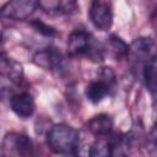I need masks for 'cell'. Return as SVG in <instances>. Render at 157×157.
<instances>
[{
  "instance_id": "6da1fadb",
  "label": "cell",
  "mask_w": 157,
  "mask_h": 157,
  "mask_svg": "<svg viewBox=\"0 0 157 157\" xmlns=\"http://www.w3.org/2000/svg\"><path fill=\"white\" fill-rule=\"evenodd\" d=\"M47 142L56 153H72L78 145V132L70 125L58 124L48 131Z\"/></svg>"
},
{
  "instance_id": "8fae6325",
  "label": "cell",
  "mask_w": 157,
  "mask_h": 157,
  "mask_svg": "<svg viewBox=\"0 0 157 157\" xmlns=\"http://www.w3.org/2000/svg\"><path fill=\"white\" fill-rule=\"evenodd\" d=\"M109 92V86L104 81H94L91 82L86 88V96L88 101L92 103L101 102Z\"/></svg>"
},
{
  "instance_id": "5b68a950",
  "label": "cell",
  "mask_w": 157,
  "mask_h": 157,
  "mask_svg": "<svg viewBox=\"0 0 157 157\" xmlns=\"http://www.w3.org/2000/svg\"><path fill=\"white\" fill-rule=\"evenodd\" d=\"M33 61H34V64H37L38 66H40L45 70L55 71L61 67L63 58H61L60 53H58L55 49L45 48L34 55Z\"/></svg>"
},
{
  "instance_id": "7c38bea8",
  "label": "cell",
  "mask_w": 157,
  "mask_h": 157,
  "mask_svg": "<svg viewBox=\"0 0 157 157\" xmlns=\"http://www.w3.org/2000/svg\"><path fill=\"white\" fill-rule=\"evenodd\" d=\"M113 155V145L107 139L97 140L90 151V157H112Z\"/></svg>"
},
{
  "instance_id": "52a82bcc",
  "label": "cell",
  "mask_w": 157,
  "mask_h": 157,
  "mask_svg": "<svg viewBox=\"0 0 157 157\" xmlns=\"http://www.w3.org/2000/svg\"><path fill=\"white\" fill-rule=\"evenodd\" d=\"M10 105L12 112L21 118H28L34 112V101L28 93L15 94L10 101Z\"/></svg>"
},
{
  "instance_id": "7a4b0ae2",
  "label": "cell",
  "mask_w": 157,
  "mask_h": 157,
  "mask_svg": "<svg viewBox=\"0 0 157 157\" xmlns=\"http://www.w3.org/2000/svg\"><path fill=\"white\" fill-rule=\"evenodd\" d=\"M38 7V2L33 0H12L0 7V18H10L22 21L28 18Z\"/></svg>"
},
{
  "instance_id": "30bf717a",
  "label": "cell",
  "mask_w": 157,
  "mask_h": 157,
  "mask_svg": "<svg viewBox=\"0 0 157 157\" xmlns=\"http://www.w3.org/2000/svg\"><path fill=\"white\" fill-rule=\"evenodd\" d=\"M38 6L49 13H70L74 10H76L75 1H59V0L39 1Z\"/></svg>"
},
{
  "instance_id": "9c48e42d",
  "label": "cell",
  "mask_w": 157,
  "mask_h": 157,
  "mask_svg": "<svg viewBox=\"0 0 157 157\" xmlns=\"http://www.w3.org/2000/svg\"><path fill=\"white\" fill-rule=\"evenodd\" d=\"M87 126L92 134L97 136H104L110 132L113 128V119L108 114H98L88 121Z\"/></svg>"
},
{
  "instance_id": "e0dca14e",
  "label": "cell",
  "mask_w": 157,
  "mask_h": 157,
  "mask_svg": "<svg viewBox=\"0 0 157 157\" xmlns=\"http://www.w3.org/2000/svg\"><path fill=\"white\" fill-rule=\"evenodd\" d=\"M0 157H4V156H0Z\"/></svg>"
},
{
  "instance_id": "ba28073f",
  "label": "cell",
  "mask_w": 157,
  "mask_h": 157,
  "mask_svg": "<svg viewBox=\"0 0 157 157\" xmlns=\"http://www.w3.org/2000/svg\"><path fill=\"white\" fill-rule=\"evenodd\" d=\"M0 74L13 82H21L23 77L22 65L12 58L0 55Z\"/></svg>"
},
{
  "instance_id": "4fadbf2b",
  "label": "cell",
  "mask_w": 157,
  "mask_h": 157,
  "mask_svg": "<svg viewBox=\"0 0 157 157\" xmlns=\"http://www.w3.org/2000/svg\"><path fill=\"white\" fill-rule=\"evenodd\" d=\"M109 45L112 48V52H113V55L115 59H120V58L125 56L129 52L128 44L121 38H119L118 36H114V34L109 37Z\"/></svg>"
},
{
  "instance_id": "9a60e30c",
  "label": "cell",
  "mask_w": 157,
  "mask_h": 157,
  "mask_svg": "<svg viewBox=\"0 0 157 157\" xmlns=\"http://www.w3.org/2000/svg\"><path fill=\"white\" fill-rule=\"evenodd\" d=\"M31 25H32V27H33L38 33H40V34H43V36H45V37H54V36L56 34V31H55L54 27L47 25L45 22H43V21H40V20H33V21L31 22Z\"/></svg>"
},
{
  "instance_id": "8992f818",
  "label": "cell",
  "mask_w": 157,
  "mask_h": 157,
  "mask_svg": "<svg viewBox=\"0 0 157 157\" xmlns=\"http://www.w3.org/2000/svg\"><path fill=\"white\" fill-rule=\"evenodd\" d=\"M91 48L90 34L85 31L77 29L74 31L67 39V52L70 55H80L85 54Z\"/></svg>"
},
{
  "instance_id": "3957f363",
  "label": "cell",
  "mask_w": 157,
  "mask_h": 157,
  "mask_svg": "<svg viewBox=\"0 0 157 157\" xmlns=\"http://www.w3.org/2000/svg\"><path fill=\"white\" fill-rule=\"evenodd\" d=\"M4 146L11 157H34L32 141L23 134L12 132L4 140Z\"/></svg>"
},
{
  "instance_id": "5bb4252c",
  "label": "cell",
  "mask_w": 157,
  "mask_h": 157,
  "mask_svg": "<svg viewBox=\"0 0 157 157\" xmlns=\"http://www.w3.org/2000/svg\"><path fill=\"white\" fill-rule=\"evenodd\" d=\"M144 80H145L147 88L151 92H155V88H156V65H155L153 59L151 61H147L144 66Z\"/></svg>"
},
{
  "instance_id": "277c9868",
  "label": "cell",
  "mask_w": 157,
  "mask_h": 157,
  "mask_svg": "<svg viewBox=\"0 0 157 157\" xmlns=\"http://www.w3.org/2000/svg\"><path fill=\"white\" fill-rule=\"evenodd\" d=\"M90 18L96 28L101 31H108L113 23L112 5L101 0L92 1L90 6Z\"/></svg>"
},
{
  "instance_id": "2e32d148",
  "label": "cell",
  "mask_w": 157,
  "mask_h": 157,
  "mask_svg": "<svg viewBox=\"0 0 157 157\" xmlns=\"http://www.w3.org/2000/svg\"><path fill=\"white\" fill-rule=\"evenodd\" d=\"M152 44H153V42H152L151 38L141 37V38H137L132 43V47L136 50V53H139V54H147L148 55V53L151 52Z\"/></svg>"
}]
</instances>
